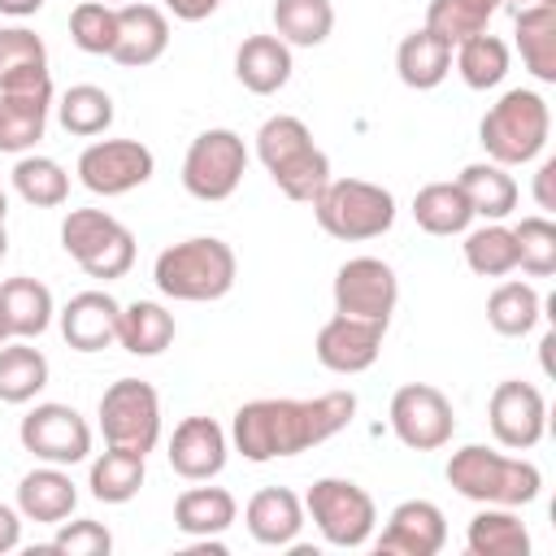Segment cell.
Returning <instances> with one entry per match:
<instances>
[{
	"label": "cell",
	"instance_id": "cell-1",
	"mask_svg": "<svg viewBox=\"0 0 556 556\" xmlns=\"http://www.w3.org/2000/svg\"><path fill=\"white\" fill-rule=\"evenodd\" d=\"M356 417L352 391H326L313 400H248L230 421V443L243 460L265 465L282 456H300L339 430H348Z\"/></svg>",
	"mask_w": 556,
	"mask_h": 556
},
{
	"label": "cell",
	"instance_id": "cell-2",
	"mask_svg": "<svg viewBox=\"0 0 556 556\" xmlns=\"http://www.w3.org/2000/svg\"><path fill=\"white\" fill-rule=\"evenodd\" d=\"M447 486L473 504H504L521 508L534 504L543 491V473L526 456H504L486 443H465L447 456Z\"/></svg>",
	"mask_w": 556,
	"mask_h": 556
},
{
	"label": "cell",
	"instance_id": "cell-3",
	"mask_svg": "<svg viewBox=\"0 0 556 556\" xmlns=\"http://www.w3.org/2000/svg\"><path fill=\"white\" fill-rule=\"evenodd\" d=\"M256 156L274 187L295 204H313V195L330 182V156L313 143V130L291 113H274L261 122Z\"/></svg>",
	"mask_w": 556,
	"mask_h": 556
},
{
	"label": "cell",
	"instance_id": "cell-4",
	"mask_svg": "<svg viewBox=\"0 0 556 556\" xmlns=\"http://www.w3.org/2000/svg\"><path fill=\"white\" fill-rule=\"evenodd\" d=\"M235 274H239L235 248L217 235H191L182 243H169L152 261L156 291L169 295V300H182V304L222 300L235 287Z\"/></svg>",
	"mask_w": 556,
	"mask_h": 556
},
{
	"label": "cell",
	"instance_id": "cell-5",
	"mask_svg": "<svg viewBox=\"0 0 556 556\" xmlns=\"http://www.w3.org/2000/svg\"><path fill=\"white\" fill-rule=\"evenodd\" d=\"M552 135V109L539 91L513 87L504 91L478 122V143L495 165H530Z\"/></svg>",
	"mask_w": 556,
	"mask_h": 556
},
{
	"label": "cell",
	"instance_id": "cell-6",
	"mask_svg": "<svg viewBox=\"0 0 556 556\" xmlns=\"http://www.w3.org/2000/svg\"><path fill=\"white\" fill-rule=\"evenodd\" d=\"M313 217L330 239L365 243L395 226V195L369 178H330L313 195Z\"/></svg>",
	"mask_w": 556,
	"mask_h": 556
},
{
	"label": "cell",
	"instance_id": "cell-7",
	"mask_svg": "<svg viewBox=\"0 0 556 556\" xmlns=\"http://www.w3.org/2000/svg\"><path fill=\"white\" fill-rule=\"evenodd\" d=\"M61 248L91 278H126L135 265V235L104 208H70L61 222Z\"/></svg>",
	"mask_w": 556,
	"mask_h": 556
},
{
	"label": "cell",
	"instance_id": "cell-8",
	"mask_svg": "<svg viewBox=\"0 0 556 556\" xmlns=\"http://www.w3.org/2000/svg\"><path fill=\"white\" fill-rule=\"evenodd\" d=\"M304 517H313L330 547H365L378 526L374 495L352 478H317L304 495Z\"/></svg>",
	"mask_w": 556,
	"mask_h": 556
},
{
	"label": "cell",
	"instance_id": "cell-9",
	"mask_svg": "<svg viewBox=\"0 0 556 556\" xmlns=\"http://www.w3.org/2000/svg\"><path fill=\"white\" fill-rule=\"evenodd\" d=\"M100 434L109 447L148 456L161 443V395L143 378H117L100 395Z\"/></svg>",
	"mask_w": 556,
	"mask_h": 556
},
{
	"label": "cell",
	"instance_id": "cell-10",
	"mask_svg": "<svg viewBox=\"0 0 556 556\" xmlns=\"http://www.w3.org/2000/svg\"><path fill=\"white\" fill-rule=\"evenodd\" d=\"M243 174H248V148H243V135H235L230 126L200 130L182 156V187L204 204L230 200Z\"/></svg>",
	"mask_w": 556,
	"mask_h": 556
},
{
	"label": "cell",
	"instance_id": "cell-11",
	"mask_svg": "<svg viewBox=\"0 0 556 556\" xmlns=\"http://www.w3.org/2000/svg\"><path fill=\"white\" fill-rule=\"evenodd\" d=\"M391 430L408 452H439L456 434V408L452 400L430 382H404L391 395Z\"/></svg>",
	"mask_w": 556,
	"mask_h": 556
},
{
	"label": "cell",
	"instance_id": "cell-12",
	"mask_svg": "<svg viewBox=\"0 0 556 556\" xmlns=\"http://www.w3.org/2000/svg\"><path fill=\"white\" fill-rule=\"evenodd\" d=\"M78 182L91 195H126L135 187H143L156 169V156L148 143L139 139H96L78 152Z\"/></svg>",
	"mask_w": 556,
	"mask_h": 556
},
{
	"label": "cell",
	"instance_id": "cell-13",
	"mask_svg": "<svg viewBox=\"0 0 556 556\" xmlns=\"http://www.w3.org/2000/svg\"><path fill=\"white\" fill-rule=\"evenodd\" d=\"M17 439L43 465H78L91 456V426L70 404H35L22 417Z\"/></svg>",
	"mask_w": 556,
	"mask_h": 556
},
{
	"label": "cell",
	"instance_id": "cell-14",
	"mask_svg": "<svg viewBox=\"0 0 556 556\" xmlns=\"http://www.w3.org/2000/svg\"><path fill=\"white\" fill-rule=\"evenodd\" d=\"M400 300V278L387 261L378 256H352L334 269V313L348 317H369V321H391Z\"/></svg>",
	"mask_w": 556,
	"mask_h": 556
},
{
	"label": "cell",
	"instance_id": "cell-15",
	"mask_svg": "<svg viewBox=\"0 0 556 556\" xmlns=\"http://www.w3.org/2000/svg\"><path fill=\"white\" fill-rule=\"evenodd\" d=\"M486 426L495 434L500 447L508 452H530L543 430H547V400L534 382H521V378H504L495 391H491V404H486Z\"/></svg>",
	"mask_w": 556,
	"mask_h": 556
},
{
	"label": "cell",
	"instance_id": "cell-16",
	"mask_svg": "<svg viewBox=\"0 0 556 556\" xmlns=\"http://www.w3.org/2000/svg\"><path fill=\"white\" fill-rule=\"evenodd\" d=\"M382 334L387 326L382 321H369V317H348V313H334L321 330H317V361L330 369V374H365L378 352H382Z\"/></svg>",
	"mask_w": 556,
	"mask_h": 556
},
{
	"label": "cell",
	"instance_id": "cell-17",
	"mask_svg": "<svg viewBox=\"0 0 556 556\" xmlns=\"http://www.w3.org/2000/svg\"><path fill=\"white\" fill-rule=\"evenodd\" d=\"M169 469L187 482H208L226 469L230 439L213 417H182L169 434Z\"/></svg>",
	"mask_w": 556,
	"mask_h": 556
},
{
	"label": "cell",
	"instance_id": "cell-18",
	"mask_svg": "<svg viewBox=\"0 0 556 556\" xmlns=\"http://www.w3.org/2000/svg\"><path fill=\"white\" fill-rule=\"evenodd\" d=\"M443 543H447V517L434 500L395 504L378 534V552L387 556H439Z\"/></svg>",
	"mask_w": 556,
	"mask_h": 556
},
{
	"label": "cell",
	"instance_id": "cell-19",
	"mask_svg": "<svg viewBox=\"0 0 556 556\" xmlns=\"http://www.w3.org/2000/svg\"><path fill=\"white\" fill-rule=\"evenodd\" d=\"M169 48V22H165V9L156 4H143V0H130V4H117V43H113V61L126 65V70H143L152 61H161Z\"/></svg>",
	"mask_w": 556,
	"mask_h": 556
},
{
	"label": "cell",
	"instance_id": "cell-20",
	"mask_svg": "<svg viewBox=\"0 0 556 556\" xmlns=\"http://www.w3.org/2000/svg\"><path fill=\"white\" fill-rule=\"evenodd\" d=\"M117 321L122 304L109 291H78L61 308V339L74 352H104L117 343Z\"/></svg>",
	"mask_w": 556,
	"mask_h": 556
},
{
	"label": "cell",
	"instance_id": "cell-21",
	"mask_svg": "<svg viewBox=\"0 0 556 556\" xmlns=\"http://www.w3.org/2000/svg\"><path fill=\"white\" fill-rule=\"evenodd\" d=\"M243 526H248V534L256 543L287 547L304 530V500L295 491H287V486H261L243 508Z\"/></svg>",
	"mask_w": 556,
	"mask_h": 556
},
{
	"label": "cell",
	"instance_id": "cell-22",
	"mask_svg": "<svg viewBox=\"0 0 556 556\" xmlns=\"http://www.w3.org/2000/svg\"><path fill=\"white\" fill-rule=\"evenodd\" d=\"M78 508V486L65 473V465H39L17 482V513L22 521L61 526Z\"/></svg>",
	"mask_w": 556,
	"mask_h": 556
},
{
	"label": "cell",
	"instance_id": "cell-23",
	"mask_svg": "<svg viewBox=\"0 0 556 556\" xmlns=\"http://www.w3.org/2000/svg\"><path fill=\"white\" fill-rule=\"evenodd\" d=\"M48 109H52V87L0 91V152L26 156L48 130Z\"/></svg>",
	"mask_w": 556,
	"mask_h": 556
},
{
	"label": "cell",
	"instance_id": "cell-24",
	"mask_svg": "<svg viewBox=\"0 0 556 556\" xmlns=\"http://www.w3.org/2000/svg\"><path fill=\"white\" fill-rule=\"evenodd\" d=\"M291 48L278 35H248L235 52V78L252 91V96H274L291 83Z\"/></svg>",
	"mask_w": 556,
	"mask_h": 556
},
{
	"label": "cell",
	"instance_id": "cell-25",
	"mask_svg": "<svg viewBox=\"0 0 556 556\" xmlns=\"http://www.w3.org/2000/svg\"><path fill=\"white\" fill-rule=\"evenodd\" d=\"M52 87L48 48L30 26H0V91Z\"/></svg>",
	"mask_w": 556,
	"mask_h": 556
},
{
	"label": "cell",
	"instance_id": "cell-26",
	"mask_svg": "<svg viewBox=\"0 0 556 556\" xmlns=\"http://www.w3.org/2000/svg\"><path fill=\"white\" fill-rule=\"evenodd\" d=\"M469 556H530V530L517 517V508L482 504V513L465 530Z\"/></svg>",
	"mask_w": 556,
	"mask_h": 556
},
{
	"label": "cell",
	"instance_id": "cell-27",
	"mask_svg": "<svg viewBox=\"0 0 556 556\" xmlns=\"http://www.w3.org/2000/svg\"><path fill=\"white\" fill-rule=\"evenodd\" d=\"M395 74L404 87L413 91H430L452 74V43H443L439 35H430L426 26L404 35L395 48Z\"/></svg>",
	"mask_w": 556,
	"mask_h": 556
},
{
	"label": "cell",
	"instance_id": "cell-28",
	"mask_svg": "<svg viewBox=\"0 0 556 556\" xmlns=\"http://www.w3.org/2000/svg\"><path fill=\"white\" fill-rule=\"evenodd\" d=\"M456 187L465 191L473 217H486V222H504L513 208H517V182L508 174V165H495V161H473L456 174Z\"/></svg>",
	"mask_w": 556,
	"mask_h": 556
},
{
	"label": "cell",
	"instance_id": "cell-29",
	"mask_svg": "<svg viewBox=\"0 0 556 556\" xmlns=\"http://www.w3.org/2000/svg\"><path fill=\"white\" fill-rule=\"evenodd\" d=\"M239 517V504L226 486H187L174 500V526L191 539H213L222 530H230Z\"/></svg>",
	"mask_w": 556,
	"mask_h": 556
},
{
	"label": "cell",
	"instance_id": "cell-30",
	"mask_svg": "<svg viewBox=\"0 0 556 556\" xmlns=\"http://www.w3.org/2000/svg\"><path fill=\"white\" fill-rule=\"evenodd\" d=\"M413 222L434 235V239H452V235H465L469 222H473V208L465 200V191L452 182H426L417 195H413Z\"/></svg>",
	"mask_w": 556,
	"mask_h": 556
},
{
	"label": "cell",
	"instance_id": "cell-31",
	"mask_svg": "<svg viewBox=\"0 0 556 556\" xmlns=\"http://www.w3.org/2000/svg\"><path fill=\"white\" fill-rule=\"evenodd\" d=\"M0 300H4V317H9V330L13 339H39L48 326H52V291L39 282V278H4L0 282Z\"/></svg>",
	"mask_w": 556,
	"mask_h": 556
},
{
	"label": "cell",
	"instance_id": "cell-32",
	"mask_svg": "<svg viewBox=\"0 0 556 556\" xmlns=\"http://www.w3.org/2000/svg\"><path fill=\"white\" fill-rule=\"evenodd\" d=\"M174 313L156 300H135L122 308V321H117V343L130 352V356H161L169 343H174Z\"/></svg>",
	"mask_w": 556,
	"mask_h": 556
},
{
	"label": "cell",
	"instance_id": "cell-33",
	"mask_svg": "<svg viewBox=\"0 0 556 556\" xmlns=\"http://www.w3.org/2000/svg\"><path fill=\"white\" fill-rule=\"evenodd\" d=\"M143 478H148L143 456L139 452H126V447H104L91 460V469H87V486H91V495L100 504H126V500H135L139 486H143Z\"/></svg>",
	"mask_w": 556,
	"mask_h": 556
},
{
	"label": "cell",
	"instance_id": "cell-34",
	"mask_svg": "<svg viewBox=\"0 0 556 556\" xmlns=\"http://www.w3.org/2000/svg\"><path fill=\"white\" fill-rule=\"evenodd\" d=\"M513 35H517L521 65H526L539 83H556V4L517 13V17H513Z\"/></svg>",
	"mask_w": 556,
	"mask_h": 556
},
{
	"label": "cell",
	"instance_id": "cell-35",
	"mask_svg": "<svg viewBox=\"0 0 556 556\" xmlns=\"http://www.w3.org/2000/svg\"><path fill=\"white\" fill-rule=\"evenodd\" d=\"M334 30L330 0H274V35L287 48H317Z\"/></svg>",
	"mask_w": 556,
	"mask_h": 556
},
{
	"label": "cell",
	"instance_id": "cell-36",
	"mask_svg": "<svg viewBox=\"0 0 556 556\" xmlns=\"http://www.w3.org/2000/svg\"><path fill=\"white\" fill-rule=\"evenodd\" d=\"M452 65H456L460 83L473 87V91L500 87L504 74H508V43H504L500 35H491V30L469 35V39H460V43L452 48Z\"/></svg>",
	"mask_w": 556,
	"mask_h": 556
},
{
	"label": "cell",
	"instance_id": "cell-37",
	"mask_svg": "<svg viewBox=\"0 0 556 556\" xmlns=\"http://www.w3.org/2000/svg\"><path fill=\"white\" fill-rule=\"evenodd\" d=\"M48 356L30 343H0V404H30L48 387Z\"/></svg>",
	"mask_w": 556,
	"mask_h": 556
},
{
	"label": "cell",
	"instance_id": "cell-38",
	"mask_svg": "<svg viewBox=\"0 0 556 556\" xmlns=\"http://www.w3.org/2000/svg\"><path fill=\"white\" fill-rule=\"evenodd\" d=\"M56 122L65 126V135L78 139H96L113 126V96L96 83H74L61 100H56Z\"/></svg>",
	"mask_w": 556,
	"mask_h": 556
},
{
	"label": "cell",
	"instance_id": "cell-39",
	"mask_svg": "<svg viewBox=\"0 0 556 556\" xmlns=\"http://www.w3.org/2000/svg\"><path fill=\"white\" fill-rule=\"evenodd\" d=\"M539 317H543V300H539V291L530 282H517V278L500 282L491 291V300H486V321H491L495 334L521 339V334H530L539 326Z\"/></svg>",
	"mask_w": 556,
	"mask_h": 556
},
{
	"label": "cell",
	"instance_id": "cell-40",
	"mask_svg": "<svg viewBox=\"0 0 556 556\" xmlns=\"http://www.w3.org/2000/svg\"><path fill=\"white\" fill-rule=\"evenodd\" d=\"M13 191L35 208H61L70 200V174L61 169V161L26 152L13 165Z\"/></svg>",
	"mask_w": 556,
	"mask_h": 556
},
{
	"label": "cell",
	"instance_id": "cell-41",
	"mask_svg": "<svg viewBox=\"0 0 556 556\" xmlns=\"http://www.w3.org/2000/svg\"><path fill=\"white\" fill-rule=\"evenodd\" d=\"M495 13H500V0H430L426 4V30L456 48L460 39L482 35Z\"/></svg>",
	"mask_w": 556,
	"mask_h": 556
},
{
	"label": "cell",
	"instance_id": "cell-42",
	"mask_svg": "<svg viewBox=\"0 0 556 556\" xmlns=\"http://www.w3.org/2000/svg\"><path fill=\"white\" fill-rule=\"evenodd\" d=\"M465 265L478 274V278H504L517 269V239H513V226L504 222H486L478 230H465Z\"/></svg>",
	"mask_w": 556,
	"mask_h": 556
},
{
	"label": "cell",
	"instance_id": "cell-43",
	"mask_svg": "<svg viewBox=\"0 0 556 556\" xmlns=\"http://www.w3.org/2000/svg\"><path fill=\"white\" fill-rule=\"evenodd\" d=\"M513 239H517V269H526L530 278L556 274V222L547 213L521 217L513 226Z\"/></svg>",
	"mask_w": 556,
	"mask_h": 556
},
{
	"label": "cell",
	"instance_id": "cell-44",
	"mask_svg": "<svg viewBox=\"0 0 556 556\" xmlns=\"http://www.w3.org/2000/svg\"><path fill=\"white\" fill-rule=\"evenodd\" d=\"M70 39L91 52V56H109L117 43V9L104 0H83L70 9Z\"/></svg>",
	"mask_w": 556,
	"mask_h": 556
},
{
	"label": "cell",
	"instance_id": "cell-45",
	"mask_svg": "<svg viewBox=\"0 0 556 556\" xmlns=\"http://www.w3.org/2000/svg\"><path fill=\"white\" fill-rule=\"evenodd\" d=\"M48 547L61 552V556H109L113 552V534L91 517H78V521L65 517Z\"/></svg>",
	"mask_w": 556,
	"mask_h": 556
},
{
	"label": "cell",
	"instance_id": "cell-46",
	"mask_svg": "<svg viewBox=\"0 0 556 556\" xmlns=\"http://www.w3.org/2000/svg\"><path fill=\"white\" fill-rule=\"evenodd\" d=\"M534 204L543 213H556V156H547L534 174Z\"/></svg>",
	"mask_w": 556,
	"mask_h": 556
},
{
	"label": "cell",
	"instance_id": "cell-47",
	"mask_svg": "<svg viewBox=\"0 0 556 556\" xmlns=\"http://www.w3.org/2000/svg\"><path fill=\"white\" fill-rule=\"evenodd\" d=\"M222 0H165V13H174L178 22H204L217 13Z\"/></svg>",
	"mask_w": 556,
	"mask_h": 556
},
{
	"label": "cell",
	"instance_id": "cell-48",
	"mask_svg": "<svg viewBox=\"0 0 556 556\" xmlns=\"http://www.w3.org/2000/svg\"><path fill=\"white\" fill-rule=\"evenodd\" d=\"M17 543H22V513L9 508V504H0V556L13 552Z\"/></svg>",
	"mask_w": 556,
	"mask_h": 556
},
{
	"label": "cell",
	"instance_id": "cell-49",
	"mask_svg": "<svg viewBox=\"0 0 556 556\" xmlns=\"http://www.w3.org/2000/svg\"><path fill=\"white\" fill-rule=\"evenodd\" d=\"M48 0H0V13L4 17H35Z\"/></svg>",
	"mask_w": 556,
	"mask_h": 556
},
{
	"label": "cell",
	"instance_id": "cell-50",
	"mask_svg": "<svg viewBox=\"0 0 556 556\" xmlns=\"http://www.w3.org/2000/svg\"><path fill=\"white\" fill-rule=\"evenodd\" d=\"M543 4H556V0H500V9H508L513 17L517 13H530V9H543Z\"/></svg>",
	"mask_w": 556,
	"mask_h": 556
},
{
	"label": "cell",
	"instance_id": "cell-51",
	"mask_svg": "<svg viewBox=\"0 0 556 556\" xmlns=\"http://www.w3.org/2000/svg\"><path fill=\"white\" fill-rule=\"evenodd\" d=\"M13 330H9V317H4V300H0V343H9Z\"/></svg>",
	"mask_w": 556,
	"mask_h": 556
},
{
	"label": "cell",
	"instance_id": "cell-52",
	"mask_svg": "<svg viewBox=\"0 0 556 556\" xmlns=\"http://www.w3.org/2000/svg\"><path fill=\"white\" fill-rule=\"evenodd\" d=\"M9 256V230H4V222H0V261Z\"/></svg>",
	"mask_w": 556,
	"mask_h": 556
},
{
	"label": "cell",
	"instance_id": "cell-53",
	"mask_svg": "<svg viewBox=\"0 0 556 556\" xmlns=\"http://www.w3.org/2000/svg\"><path fill=\"white\" fill-rule=\"evenodd\" d=\"M4 213H9V200H4V191H0V222H4Z\"/></svg>",
	"mask_w": 556,
	"mask_h": 556
},
{
	"label": "cell",
	"instance_id": "cell-54",
	"mask_svg": "<svg viewBox=\"0 0 556 556\" xmlns=\"http://www.w3.org/2000/svg\"><path fill=\"white\" fill-rule=\"evenodd\" d=\"M104 4H113V9H117V4H130V0H104Z\"/></svg>",
	"mask_w": 556,
	"mask_h": 556
}]
</instances>
